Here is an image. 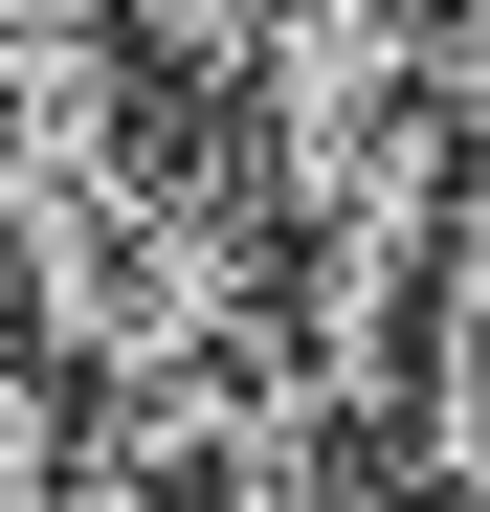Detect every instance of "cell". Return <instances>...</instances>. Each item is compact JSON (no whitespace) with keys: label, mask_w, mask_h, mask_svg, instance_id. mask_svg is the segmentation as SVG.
<instances>
[{"label":"cell","mask_w":490,"mask_h":512,"mask_svg":"<svg viewBox=\"0 0 490 512\" xmlns=\"http://www.w3.org/2000/svg\"><path fill=\"white\" fill-rule=\"evenodd\" d=\"M223 90L268 223H446V0H268Z\"/></svg>","instance_id":"obj_1"},{"label":"cell","mask_w":490,"mask_h":512,"mask_svg":"<svg viewBox=\"0 0 490 512\" xmlns=\"http://www.w3.org/2000/svg\"><path fill=\"white\" fill-rule=\"evenodd\" d=\"M90 446V379H67V334L0 290V512H45V468Z\"/></svg>","instance_id":"obj_2"}]
</instances>
